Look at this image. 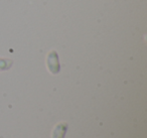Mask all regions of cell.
Returning <instances> with one entry per match:
<instances>
[{
  "label": "cell",
  "mask_w": 147,
  "mask_h": 138,
  "mask_svg": "<svg viewBox=\"0 0 147 138\" xmlns=\"http://www.w3.org/2000/svg\"><path fill=\"white\" fill-rule=\"evenodd\" d=\"M47 67H49V72H51L53 74H57L59 72V57L55 51H51L47 57Z\"/></svg>",
  "instance_id": "obj_1"
},
{
  "label": "cell",
  "mask_w": 147,
  "mask_h": 138,
  "mask_svg": "<svg viewBox=\"0 0 147 138\" xmlns=\"http://www.w3.org/2000/svg\"><path fill=\"white\" fill-rule=\"evenodd\" d=\"M67 130V123H59L55 125V127L53 130L51 138H65V133Z\"/></svg>",
  "instance_id": "obj_2"
},
{
  "label": "cell",
  "mask_w": 147,
  "mask_h": 138,
  "mask_svg": "<svg viewBox=\"0 0 147 138\" xmlns=\"http://www.w3.org/2000/svg\"><path fill=\"white\" fill-rule=\"evenodd\" d=\"M12 66V61L6 59H0V71H6Z\"/></svg>",
  "instance_id": "obj_3"
}]
</instances>
